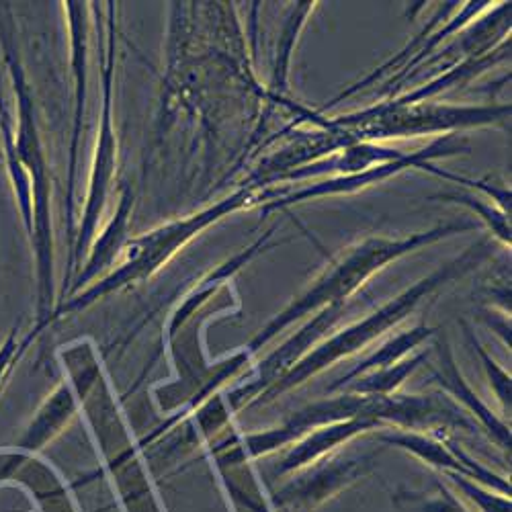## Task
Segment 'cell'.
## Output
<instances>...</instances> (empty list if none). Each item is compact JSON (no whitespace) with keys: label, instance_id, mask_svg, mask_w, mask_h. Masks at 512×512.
I'll return each mask as SVG.
<instances>
[{"label":"cell","instance_id":"obj_1","mask_svg":"<svg viewBox=\"0 0 512 512\" xmlns=\"http://www.w3.org/2000/svg\"><path fill=\"white\" fill-rule=\"evenodd\" d=\"M490 254H492L490 242H488V238H482L476 244L469 246L463 254L455 256L453 261L445 263L435 273L422 277L420 281H416L414 285L404 289L400 295H396L394 300L379 306L375 312H371L363 320H357V322L345 326L343 330L332 332L324 340V343H320L306 357H302L295 365H291L277 379H273L269 386L259 396H256V400L252 404L265 406V404L277 400L279 396L304 386L306 381L324 373L328 367L336 365L338 361L349 359V357L365 351L383 334H388L390 330L400 326L424 300L433 297L441 287L467 275L469 271L478 269L484 261L490 259Z\"/></svg>","mask_w":512,"mask_h":512},{"label":"cell","instance_id":"obj_2","mask_svg":"<svg viewBox=\"0 0 512 512\" xmlns=\"http://www.w3.org/2000/svg\"><path fill=\"white\" fill-rule=\"evenodd\" d=\"M474 222H455L443 224L433 230L416 232L404 238H383L371 236L355 246L347 248L343 254L330 263V267L304 291L289 302L279 314H275L261 332L252 338L248 345V353H256L267 347L275 336H279L287 326L302 320L306 316H314L328 306H347L351 297L381 269L390 263L402 259L408 252H414L422 246L435 244L459 232L474 230Z\"/></svg>","mask_w":512,"mask_h":512},{"label":"cell","instance_id":"obj_3","mask_svg":"<svg viewBox=\"0 0 512 512\" xmlns=\"http://www.w3.org/2000/svg\"><path fill=\"white\" fill-rule=\"evenodd\" d=\"M510 117V105L500 107H451V105H379L355 115L338 117L326 125L338 134H353L357 142L408 138L439 132H455L463 127H480L504 123Z\"/></svg>","mask_w":512,"mask_h":512},{"label":"cell","instance_id":"obj_4","mask_svg":"<svg viewBox=\"0 0 512 512\" xmlns=\"http://www.w3.org/2000/svg\"><path fill=\"white\" fill-rule=\"evenodd\" d=\"M371 469L373 459L369 455H330L289 476L287 482L275 490L271 502L275 508H297L310 512L367 478Z\"/></svg>","mask_w":512,"mask_h":512},{"label":"cell","instance_id":"obj_5","mask_svg":"<svg viewBox=\"0 0 512 512\" xmlns=\"http://www.w3.org/2000/svg\"><path fill=\"white\" fill-rule=\"evenodd\" d=\"M375 437L383 445H390V447L410 453L418 461L437 469V472H441L445 478L461 476V478H467L476 484H482L490 490L510 496V480L506 476L492 472L490 467H486L472 455H467L463 449L451 447L445 441H441L439 437H433L429 433L402 431V429H386V431L377 433Z\"/></svg>","mask_w":512,"mask_h":512},{"label":"cell","instance_id":"obj_6","mask_svg":"<svg viewBox=\"0 0 512 512\" xmlns=\"http://www.w3.org/2000/svg\"><path fill=\"white\" fill-rule=\"evenodd\" d=\"M347 306H328L320 310L318 314L310 316V320L297 330L291 338L273 351L261 365L256 369V379H252L248 386H244L236 394V402L252 404L273 379H277L281 373H285L291 365H295L302 357H306L312 349H316L320 343L336 330L345 316Z\"/></svg>","mask_w":512,"mask_h":512},{"label":"cell","instance_id":"obj_7","mask_svg":"<svg viewBox=\"0 0 512 512\" xmlns=\"http://www.w3.org/2000/svg\"><path fill=\"white\" fill-rule=\"evenodd\" d=\"M377 429L379 426L367 418H349L320 426V429L304 435L302 439H297L287 449H283L281 457L267 467V476L271 480L289 478L297 472H302V469L330 457L336 449L345 447L353 439Z\"/></svg>","mask_w":512,"mask_h":512},{"label":"cell","instance_id":"obj_8","mask_svg":"<svg viewBox=\"0 0 512 512\" xmlns=\"http://www.w3.org/2000/svg\"><path fill=\"white\" fill-rule=\"evenodd\" d=\"M437 365H431V373L435 383L443 388L451 398H455L469 414L474 416L476 426L494 441L498 449L510 455V426L506 424L504 418H498L492 408L476 394V390L469 386L461 371L455 365V357L451 353V347L445 338H439L437 345Z\"/></svg>","mask_w":512,"mask_h":512},{"label":"cell","instance_id":"obj_9","mask_svg":"<svg viewBox=\"0 0 512 512\" xmlns=\"http://www.w3.org/2000/svg\"><path fill=\"white\" fill-rule=\"evenodd\" d=\"M228 447L230 449L222 459V476L232 498L234 512H277L261 478L254 472L244 439L234 433V437L228 439Z\"/></svg>","mask_w":512,"mask_h":512},{"label":"cell","instance_id":"obj_10","mask_svg":"<svg viewBox=\"0 0 512 512\" xmlns=\"http://www.w3.org/2000/svg\"><path fill=\"white\" fill-rule=\"evenodd\" d=\"M435 334H437V328L418 324V326H414L410 330H404V332L388 338L386 343H381L371 355L361 359L351 371H347L345 375H340L338 379H334L330 383V386H326V394H338L355 377H361V375L371 373V371L392 367V365L408 359L410 355H414L418 351V347L422 343H426V340L433 338Z\"/></svg>","mask_w":512,"mask_h":512},{"label":"cell","instance_id":"obj_11","mask_svg":"<svg viewBox=\"0 0 512 512\" xmlns=\"http://www.w3.org/2000/svg\"><path fill=\"white\" fill-rule=\"evenodd\" d=\"M426 363H429V351H416L414 355H410L408 359H404L392 367L355 377L338 394L394 396L404 386V383Z\"/></svg>","mask_w":512,"mask_h":512},{"label":"cell","instance_id":"obj_12","mask_svg":"<svg viewBox=\"0 0 512 512\" xmlns=\"http://www.w3.org/2000/svg\"><path fill=\"white\" fill-rule=\"evenodd\" d=\"M314 5L316 3H297L291 11V17L287 19V23L283 27V33L279 37V46H277L273 80H271V89L275 93V99H281V95L287 89V78H289L295 41H297V35H300V31H302V27L306 25V19L314 11Z\"/></svg>","mask_w":512,"mask_h":512},{"label":"cell","instance_id":"obj_13","mask_svg":"<svg viewBox=\"0 0 512 512\" xmlns=\"http://www.w3.org/2000/svg\"><path fill=\"white\" fill-rule=\"evenodd\" d=\"M394 502L410 512H476L457 496L451 486L443 484L441 480H435L433 490L400 492L394 496Z\"/></svg>","mask_w":512,"mask_h":512},{"label":"cell","instance_id":"obj_14","mask_svg":"<svg viewBox=\"0 0 512 512\" xmlns=\"http://www.w3.org/2000/svg\"><path fill=\"white\" fill-rule=\"evenodd\" d=\"M439 199L449 201V203H459V205H465L467 209H472L488 224V228L496 240H500L504 246H510L512 236H510V213L508 211H504L492 203H486L480 197L469 195V193H449V195H439Z\"/></svg>","mask_w":512,"mask_h":512},{"label":"cell","instance_id":"obj_15","mask_svg":"<svg viewBox=\"0 0 512 512\" xmlns=\"http://www.w3.org/2000/svg\"><path fill=\"white\" fill-rule=\"evenodd\" d=\"M465 336H467V340H469V347L474 349V353L480 357V361H482V365H484L486 377H488V381H490V388H492V392H494V396H496V400H498L502 412L510 416V394H512L510 373H508L502 365H498V361L482 347V343L476 338L474 330L469 328L467 324H465Z\"/></svg>","mask_w":512,"mask_h":512},{"label":"cell","instance_id":"obj_16","mask_svg":"<svg viewBox=\"0 0 512 512\" xmlns=\"http://www.w3.org/2000/svg\"><path fill=\"white\" fill-rule=\"evenodd\" d=\"M447 480L457 492H461V496L469 504H474L476 512H512V502L508 494L490 490L461 476H447Z\"/></svg>","mask_w":512,"mask_h":512},{"label":"cell","instance_id":"obj_17","mask_svg":"<svg viewBox=\"0 0 512 512\" xmlns=\"http://www.w3.org/2000/svg\"><path fill=\"white\" fill-rule=\"evenodd\" d=\"M482 318H484V322H486L488 328H492L496 334H500L502 343H504L506 347H510V316H506V312L498 314V312H494V310L488 308V310L482 312Z\"/></svg>","mask_w":512,"mask_h":512}]
</instances>
